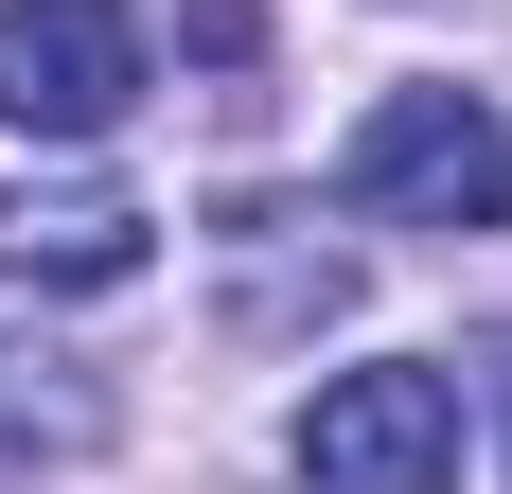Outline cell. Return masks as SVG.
I'll use <instances>...</instances> for the list:
<instances>
[{
    "label": "cell",
    "mask_w": 512,
    "mask_h": 494,
    "mask_svg": "<svg viewBox=\"0 0 512 494\" xmlns=\"http://www.w3.org/2000/svg\"><path fill=\"white\" fill-rule=\"evenodd\" d=\"M336 195L371 230H512V124L477 89H389L336 159Z\"/></svg>",
    "instance_id": "obj_1"
},
{
    "label": "cell",
    "mask_w": 512,
    "mask_h": 494,
    "mask_svg": "<svg viewBox=\"0 0 512 494\" xmlns=\"http://www.w3.org/2000/svg\"><path fill=\"white\" fill-rule=\"evenodd\" d=\"M301 494H460V389L442 371H336L301 406Z\"/></svg>",
    "instance_id": "obj_2"
},
{
    "label": "cell",
    "mask_w": 512,
    "mask_h": 494,
    "mask_svg": "<svg viewBox=\"0 0 512 494\" xmlns=\"http://www.w3.org/2000/svg\"><path fill=\"white\" fill-rule=\"evenodd\" d=\"M124 106H142V18L124 0H0V124L106 142Z\"/></svg>",
    "instance_id": "obj_3"
},
{
    "label": "cell",
    "mask_w": 512,
    "mask_h": 494,
    "mask_svg": "<svg viewBox=\"0 0 512 494\" xmlns=\"http://www.w3.org/2000/svg\"><path fill=\"white\" fill-rule=\"evenodd\" d=\"M142 195H106V177H0V283H53V300H106V283H142Z\"/></svg>",
    "instance_id": "obj_4"
},
{
    "label": "cell",
    "mask_w": 512,
    "mask_h": 494,
    "mask_svg": "<svg viewBox=\"0 0 512 494\" xmlns=\"http://www.w3.org/2000/svg\"><path fill=\"white\" fill-rule=\"evenodd\" d=\"M71 459H106V371L0 336V494H18V477H71Z\"/></svg>",
    "instance_id": "obj_5"
},
{
    "label": "cell",
    "mask_w": 512,
    "mask_h": 494,
    "mask_svg": "<svg viewBox=\"0 0 512 494\" xmlns=\"http://www.w3.org/2000/svg\"><path fill=\"white\" fill-rule=\"evenodd\" d=\"M177 53H195V71H265V0H195Z\"/></svg>",
    "instance_id": "obj_6"
}]
</instances>
